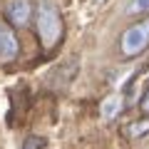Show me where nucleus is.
I'll return each mask as SVG.
<instances>
[{"mask_svg": "<svg viewBox=\"0 0 149 149\" xmlns=\"http://www.w3.org/2000/svg\"><path fill=\"white\" fill-rule=\"evenodd\" d=\"M35 20H37V35L42 40V45L45 47H55L60 35H62V17H60L57 5L52 0H40Z\"/></svg>", "mask_w": 149, "mask_h": 149, "instance_id": "1", "label": "nucleus"}, {"mask_svg": "<svg viewBox=\"0 0 149 149\" xmlns=\"http://www.w3.org/2000/svg\"><path fill=\"white\" fill-rule=\"evenodd\" d=\"M17 52H20V42H17L15 32L0 22V57L13 60V57H17Z\"/></svg>", "mask_w": 149, "mask_h": 149, "instance_id": "4", "label": "nucleus"}, {"mask_svg": "<svg viewBox=\"0 0 149 149\" xmlns=\"http://www.w3.org/2000/svg\"><path fill=\"white\" fill-rule=\"evenodd\" d=\"M119 112H122V97L119 95H112L102 102V117L104 119H114Z\"/></svg>", "mask_w": 149, "mask_h": 149, "instance_id": "5", "label": "nucleus"}, {"mask_svg": "<svg viewBox=\"0 0 149 149\" xmlns=\"http://www.w3.org/2000/svg\"><path fill=\"white\" fill-rule=\"evenodd\" d=\"M142 109H144V112L149 114V90H147V95L142 97Z\"/></svg>", "mask_w": 149, "mask_h": 149, "instance_id": "9", "label": "nucleus"}, {"mask_svg": "<svg viewBox=\"0 0 149 149\" xmlns=\"http://www.w3.org/2000/svg\"><path fill=\"white\" fill-rule=\"evenodd\" d=\"M144 129H149V122H137V127H132V134H139Z\"/></svg>", "mask_w": 149, "mask_h": 149, "instance_id": "8", "label": "nucleus"}, {"mask_svg": "<svg viewBox=\"0 0 149 149\" xmlns=\"http://www.w3.org/2000/svg\"><path fill=\"white\" fill-rule=\"evenodd\" d=\"M5 13H8V20L15 27H25L27 22H30L35 8H32V0H10Z\"/></svg>", "mask_w": 149, "mask_h": 149, "instance_id": "3", "label": "nucleus"}, {"mask_svg": "<svg viewBox=\"0 0 149 149\" xmlns=\"http://www.w3.org/2000/svg\"><path fill=\"white\" fill-rule=\"evenodd\" d=\"M25 149H42V139L40 137H30L25 142Z\"/></svg>", "mask_w": 149, "mask_h": 149, "instance_id": "7", "label": "nucleus"}, {"mask_svg": "<svg viewBox=\"0 0 149 149\" xmlns=\"http://www.w3.org/2000/svg\"><path fill=\"white\" fill-rule=\"evenodd\" d=\"M149 47V17L129 25L122 32V40H119V50H122L124 57H137L139 52Z\"/></svg>", "mask_w": 149, "mask_h": 149, "instance_id": "2", "label": "nucleus"}, {"mask_svg": "<svg viewBox=\"0 0 149 149\" xmlns=\"http://www.w3.org/2000/svg\"><path fill=\"white\" fill-rule=\"evenodd\" d=\"M129 15H139V13H149V0H132L127 8Z\"/></svg>", "mask_w": 149, "mask_h": 149, "instance_id": "6", "label": "nucleus"}]
</instances>
